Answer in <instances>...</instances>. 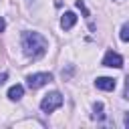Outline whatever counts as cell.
<instances>
[{
  "instance_id": "1",
  "label": "cell",
  "mask_w": 129,
  "mask_h": 129,
  "mask_svg": "<svg viewBox=\"0 0 129 129\" xmlns=\"http://www.w3.org/2000/svg\"><path fill=\"white\" fill-rule=\"evenodd\" d=\"M22 48L24 54L30 58H38L46 52V40L38 32H24L22 34Z\"/></svg>"
},
{
  "instance_id": "2",
  "label": "cell",
  "mask_w": 129,
  "mask_h": 129,
  "mask_svg": "<svg viewBox=\"0 0 129 129\" xmlns=\"http://www.w3.org/2000/svg\"><path fill=\"white\" fill-rule=\"evenodd\" d=\"M62 105V95L60 93H56V91H52V93H48V95H44L42 97V101H40V109L44 111V113H52L54 109H58Z\"/></svg>"
},
{
  "instance_id": "3",
  "label": "cell",
  "mask_w": 129,
  "mask_h": 129,
  "mask_svg": "<svg viewBox=\"0 0 129 129\" xmlns=\"http://www.w3.org/2000/svg\"><path fill=\"white\" fill-rule=\"evenodd\" d=\"M50 81H52V75L50 73H34V75H30L26 79V85L30 89H38V87H42V85H46Z\"/></svg>"
},
{
  "instance_id": "4",
  "label": "cell",
  "mask_w": 129,
  "mask_h": 129,
  "mask_svg": "<svg viewBox=\"0 0 129 129\" xmlns=\"http://www.w3.org/2000/svg\"><path fill=\"white\" fill-rule=\"evenodd\" d=\"M103 64H105V67L121 69V67H123V56H121V54H117V52H113V50H109V52L105 54V58H103Z\"/></svg>"
},
{
  "instance_id": "5",
  "label": "cell",
  "mask_w": 129,
  "mask_h": 129,
  "mask_svg": "<svg viewBox=\"0 0 129 129\" xmlns=\"http://www.w3.org/2000/svg\"><path fill=\"white\" fill-rule=\"evenodd\" d=\"M95 85H97V89H101V91H113V89L117 87V81L111 79V77H99V79L95 81Z\"/></svg>"
},
{
  "instance_id": "6",
  "label": "cell",
  "mask_w": 129,
  "mask_h": 129,
  "mask_svg": "<svg viewBox=\"0 0 129 129\" xmlns=\"http://www.w3.org/2000/svg\"><path fill=\"white\" fill-rule=\"evenodd\" d=\"M75 22H77V16H75V12H64V14H62V18H60V26H62L64 30L73 28V26H75Z\"/></svg>"
},
{
  "instance_id": "7",
  "label": "cell",
  "mask_w": 129,
  "mask_h": 129,
  "mask_svg": "<svg viewBox=\"0 0 129 129\" xmlns=\"http://www.w3.org/2000/svg\"><path fill=\"white\" fill-rule=\"evenodd\" d=\"M22 95H24V87L22 85H14V87L8 89V99L10 101H20Z\"/></svg>"
},
{
  "instance_id": "8",
  "label": "cell",
  "mask_w": 129,
  "mask_h": 129,
  "mask_svg": "<svg viewBox=\"0 0 129 129\" xmlns=\"http://www.w3.org/2000/svg\"><path fill=\"white\" fill-rule=\"evenodd\" d=\"M119 36H121V40H123V42H129V22H125V24L121 26Z\"/></svg>"
},
{
  "instance_id": "9",
  "label": "cell",
  "mask_w": 129,
  "mask_h": 129,
  "mask_svg": "<svg viewBox=\"0 0 129 129\" xmlns=\"http://www.w3.org/2000/svg\"><path fill=\"white\" fill-rule=\"evenodd\" d=\"M93 111H95V119H103V103H95Z\"/></svg>"
},
{
  "instance_id": "10",
  "label": "cell",
  "mask_w": 129,
  "mask_h": 129,
  "mask_svg": "<svg viewBox=\"0 0 129 129\" xmlns=\"http://www.w3.org/2000/svg\"><path fill=\"white\" fill-rule=\"evenodd\" d=\"M125 99H129V77L125 79V95H123Z\"/></svg>"
},
{
  "instance_id": "11",
  "label": "cell",
  "mask_w": 129,
  "mask_h": 129,
  "mask_svg": "<svg viewBox=\"0 0 129 129\" xmlns=\"http://www.w3.org/2000/svg\"><path fill=\"white\" fill-rule=\"evenodd\" d=\"M6 79H8V73H0V85H2Z\"/></svg>"
},
{
  "instance_id": "12",
  "label": "cell",
  "mask_w": 129,
  "mask_h": 129,
  "mask_svg": "<svg viewBox=\"0 0 129 129\" xmlns=\"http://www.w3.org/2000/svg\"><path fill=\"white\" fill-rule=\"evenodd\" d=\"M123 125H125V127H127V129H129V113H127V115H125V119H123Z\"/></svg>"
},
{
  "instance_id": "13",
  "label": "cell",
  "mask_w": 129,
  "mask_h": 129,
  "mask_svg": "<svg viewBox=\"0 0 129 129\" xmlns=\"http://www.w3.org/2000/svg\"><path fill=\"white\" fill-rule=\"evenodd\" d=\"M4 26H6V22H4V18H2V16H0V32H2V30H4Z\"/></svg>"
}]
</instances>
